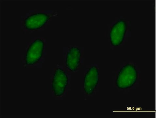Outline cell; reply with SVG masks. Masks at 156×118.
<instances>
[{"label": "cell", "mask_w": 156, "mask_h": 118, "mask_svg": "<svg viewBox=\"0 0 156 118\" xmlns=\"http://www.w3.org/2000/svg\"><path fill=\"white\" fill-rule=\"evenodd\" d=\"M68 78L63 70H56L52 81V89L56 96L59 97L64 94L68 84Z\"/></svg>", "instance_id": "5b68a950"}, {"label": "cell", "mask_w": 156, "mask_h": 118, "mask_svg": "<svg viewBox=\"0 0 156 118\" xmlns=\"http://www.w3.org/2000/svg\"><path fill=\"white\" fill-rule=\"evenodd\" d=\"M44 43L43 40L37 39L31 44L27 52L26 64L33 65L37 62L42 57L43 52Z\"/></svg>", "instance_id": "3957f363"}, {"label": "cell", "mask_w": 156, "mask_h": 118, "mask_svg": "<svg viewBox=\"0 0 156 118\" xmlns=\"http://www.w3.org/2000/svg\"><path fill=\"white\" fill-rule=\"evenodd\" d=\"M99 81V69L96 66L91 67L84 76V90L88 95H91L94 93Z\"/></svg>", "instance_id": "277c9868"}, {"label": "cell", "mask_w": 156, "mask_h": 118, "mask_svg": "<svg viewBox=\"0 0 156 118\" xmlns=\"http://www.w3.org/2000/svg\"><path fill=\"white\" fill-rule=\"evenodd\" d=\"M49 19V16L46 13H39L31 15L24 21L26 28L29 30H34L41 28Z\"/></svg>", "instance_id": "8992f818"}, {"label": "cell", "mask_w": 156, "mask_h": 118, "mask_svg": "<svg viewBox=\"0 0 156 118\" xmlns=\"http://www.w3.org/2000/svg\"><path fill=\"white\" fill-rule=\"evenodd\" d=\"M128 25L123 19L118 20L111 27L110 39L111 44L113 46L118 47L123 43L126 33Z\"/></svg>", "instance_id": "7a4b0ae2"}, {"label": "cell", "mask_w": 156, "mask_h": 118, "mask_svg": "<svg viewBox=\"0 0 156 118\" xmlns=\"http://www.w3.org/2000/svg\"><path fill=\"white\" fill-rule=\"evenodd\" d=\"M141 81L139 72L136 66L131 63H127L119 72L115 84L119 90L126 91L136 87Z\"/></svg>", "instance_id": "6da1fadb"}, {"label": "cell", "mask_w": 156, "mask_h": 118, "mask_svg": "<svg viewBox=\"0 0 156 118\" xmlns=\"http://www.w3.org/2000/svg\"><path fill=\"white\" fill-rule=\"evenodd\" d=\"M81 50L78 47L71 48L67 54L66 59V65L70 70L76 71L79 67L81 58Z\"/></svg>", "instance_id": "52a82bcc"}]
</instances>
